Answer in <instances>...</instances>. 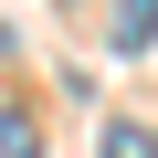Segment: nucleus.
I'll list each match as a JSON object with an SVG mask.
<instances>
[{"label": "nucleus", "mask_w": 158, "mask_h": 158, "mask_svg": "<svg viewBox=\"0 0 158 158\" xmlns=\"http://www.w3.org/2000/svg\"><path fill=\"white\" fill-rule=\"evenodd\" d=\"M148 32H158V0H127V11H116V42H127V53H137V42H148Z\"/></svg>", "instance_id": "f257e3e1"}, {"label": "nucleus", "mask_w": 158, "mask_h": 158, "mask_svg": "<svg viewBox=\"0 0 158 158\" xmlns=\"http://www.w3.org/2000/svg\"><path fill=\"white\" fill-rule=\"evenodd\" d=\"M106 158H158V137L148 127H106Z\"/></svg>", "instance_id": "f03ea898"}]
</instances>
